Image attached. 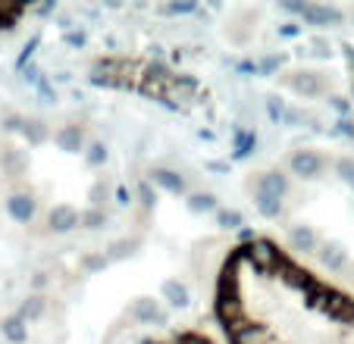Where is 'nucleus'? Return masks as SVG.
Instances as JSON below:
<instances>
[{
    "mask_svg": "<svg viewBox=\"0 0 354 344\" xmlns=\"http://www.w3.org/2000/svg\"><path fill=\"white\" fill-rule=\"evenodd\" d=\"M333 106H335V110H339V113H348V104H345V100H342V97H333Z\"/></svg>",
    "mask_w": 354,
    "mask_h": 344,
    "instance_id": "obj_36",
    "label": "nucleus"
},
{
    "mask_svg": "<svg viewBox=\"0 0 354 344\" xmlns=\"http://www.w3.org/2000/svg\"><path fill=\"white\" fill-rule=\"evenodd\" d=\"M216 219H220L223 229H241V213L239 210H220Z\"/></svg>",
    "mask_w": 354,
    "mask_h": 344,
    "instance_id": "obj_22",
    "label": "nucleus"
},
{
    "mask_svg": "<svg viewBox=\"0 0 354 344\" xmlns=\"http://www.w3.org/2000/svg\"><path fill=\"white\" fill-rule=\"evenodd\" d=\"M267 113H270V120H273V122H286V116H288L286 100H282V97H270L267 100Z\"/></svg>",
    "mask_w": 354,
    "mask_h": 344,
    "instance_id": "obj_20",
    "label": "nucleus"
},
{
    "mask_svg": "<svg viewBox=\"0 0 354 344\" xmlns=\"http://www.w3.org/2000/svg\"><path fill=\"white\" fill-rule=\"evenodd\" d=\"M288 13H298L304 16V22L310 26H339L342 13L335 7H323V3H282Z\"/></svg>",
    "mask_w": 354,
    "mask_h": 344,
    "instance_id": "obj_1",
    "label": "nucleus"
},
{
    "mask_svg": "<svg viewBox=\"0 0 354 344\" xmlns=\"http://www.w3.org/2000/svg\"><path fill=\"white\" fill-rule=\"evenodd\" d=\"M288 241H292V247L301 254L317 251V235H314V229H308V225H295L292 232H288Z\"/></svg>",
    "mask_w": 354,
    "mask_h": 344,
    "instance_id": "obj_7",
    "label": "nucleus"
},
{
    "mask_svg": "<svg viewBox=\"0 0 354 344\" xmlns=\"http://www.w3.org/2000/svg\"><path fill=\"white\" fill-rule=\"evenodd\" d=\"M7 210L13 219H19V222H28V219L35 216V200L28 198V194H13V198L7 200Z\"/></svg>",
    "mask_w": 354,
    "mask_h": 344,
    "instance_id": "obj_8",
    "label": "nucleus"
},
{
    "mask_svg": "<svg viewBox=\"0 0 354 344\" xmlns=\"http://www.w3.org/2000/svg\"><path fill=\"white\" fill-rule=\"evenodd\" d=\"M104 160H107V147H104V144H91V147H88V163H91V166H100Z\"/></svg>",
    "mask_w": 354,
    "mask_h": 344,
    "instance_id": "obj_24",
    "label": "nucleus"
},
{
    "mask_svg": "<svg viewBox=\"0 0 354 344\" xmlns=\"http://www.w3.org/2000/svg\"><path fill=\"white\" fill-rule=\"evenodd\" d=\"M188 210H194V213L216 210V198L214 194H192V198H188Z\"/></svg>",
    "mask_w": 354,
    "mask_h": 344,
    "instance_id": "obj_18",
    "label": "nucleus"
},
{
    "mask_svg": "<svg viewBox=\"0 0 354 344\" xmlns=\"http://www.w3.org/2000/svg\"><path fill=\"white\" fill-rule=\"evenodd\" d=\"M339 172H342V179L354 185V163L351 160H339Z\"/></svg>",
    "mask_w": 354,
    "mask_h": 344,
    "instance_id": "obj_29",
    "label": "nucleus"
},
{
    "mask_svg": "<svg viewBox=\"0 0 354 344\" xmlns=\"http://www.w3.org/2000/svg\"><path fill=\"white\" fill-rule=\"evenodd\" d=\"M26 79H28V82H35V85H41V73H38V66H32V63H28V66H26Z\"/></svg>",
    "mask_w": 354,
    "mask_h": 344,
    "instance_id": "obj_32",
    "label": "nucleus"
},
{
    "mask_svg": "<svg viewBox=\"0 0 354 344\" xmlns=\"http://www.w3.org/2000/svg\"><path fill=\"white\" fill-rule=\"evenodd\" d=\"M248 260L254 263V269H273L276 263H279V254H276V247L270 245V241H261L257 238L251 247H245Z\"/></svg>",
    "mask_w": 354,
    "mask_h": 344,
    "instance_id": "obj_2",
    "label": "nucleus"
},
{
    "mask_svg": "<svg viewBox=\"0 0 354 344\" xmlns=\"http://www.w3.org/2000/svg\"><path fill=\"white\" fill-rule=\"evenodd\" d=\"M232 344H273V338H270L267 329H261V325H251V323H248L245 329L232 332Z\"/></svg>",
    "mask_w": 354,
    "mask_h": 344,
    "instance_id": "obj_6",
    "label": "nucleus"
},
{
    "mask_svg": "<svg viewBox=\"0 0 354 344\" xmlns=\"http://www.w3.org/2000/svg\"><path fill=\"white\" fill-rule=\"evenodd\" d=\"M288 82H292V88L301 94H320V82H317L314 73H298V79H288Z\"/></svg>",
    "mask_w": 354,
    "mask_h": 344,
    "instance_id": "obj_17",
    "label": "nucleus"
},
{
    "mask_svg": "<svg viewBox=\"0 0 354 344\" xmlns=\"http://www.w3.org/2000/svg\"><path fill=\"white\" fill-rule=\"evenodd\" d=\"M41 313H44V300H41V298H28L26 304H22V310H19V319H38Z\"/></svg>",
    "mask_w": 354,
    "mask_h": 344,
    "instance_id": "obj_21",
    "label": "nucleus"
},
{
    "mask_svg": "<svg viewBox=\"0 0 354 344\" xmlns=\"http://www.w3.org/2000/svg\"><path fill=\"white\" fill-rule=\"evenodd\" d=\"M0 332H3V338H7V341H13V344H26V338H28L26 319H19V316L3 319V323H0Z\"/></svg>",
    "mask_w": 354,
    "mask_h": 344,
    "instance_id": "obj_12",
    "label": "nucleus"
},
{
    "mask_svg": "<svg viewBox=\"0 0 354 344\" xmlns=\"http://www.w3.org/2000/svg\"><path fill=\"white\" fill-rule=\"evenodd\" d=\"M279 35H286V38H295V35H298V28H295V26H282Z\"/></svg>",
    "mask_w": 354,
    "mask_h": 344,
    "instance_id": "obj_34",
    "label": "nucleus"
},
{
    "mask_svg": "<svg viewBox=\"0 0 354 344\" xmlns=\"http://www.w3.org/2000/svg\"><path fill=\"white\" fill-rule=\"evenodd\" d=\"M54 141H57V147H60V151H66V153H79V151H82V128H79V126H66V128H60Z\"/></svg>",
    "mask_w": 354,
    "mask_h": 344,
    "instance_id": "obj_11",
    "label": "nucleus"
},
{
    "mask_svg": "<svg viewBox=\"0 0 354 344\" xmlns=\"http://www.w3.org/2000/svg\"><path fill=\"white\" fill-rule=\"evenodd\" d=\"M163 298L173 307H188V288L182 282H167L163 285Z\"/></svg>",
    "mask_w": 354,
    "mask_h": 344,
    "instance_id": "obj_15",
    "label": "nucleus"
},
{
    "mask_svg": "<svg viewBox=\"0 0 354 344\" xmlns=\"http://www.w3.org/2000/svg\"><path fill=\"white\" fill-rule=\"evenodd\" d=\"M132 316L138 319V323H167V313L157 307V300H151V298H145V300H138V304L132 307Z\"/></svg>",
    "mask_w": 354,
    "mask_h": 344,
    "instance_id": "obj_5",
    "label": "nucleus"
},
{
    "mask_svg": "<svg viewBox=\"0 0 354 344\" xmlns=\"http://www.w3.org/2000/svg\"><path fill=\"white\" fill-rule=\"evenodd\" d=\"M323 169V160L317 157L314 151H301L292 157V172L295 175H301V179H317Z\"/></svg>",
    "mask_w": 354,
    "mask_h": 344,
    "instance_id": "obj_3",
    "label": "nucleus"
},
{
    "mask_svg": "<svg viewBox=\"0 0 354 344\" xmlns=\"http://www.w3.org/2000/svg\"><path fill=\"white\" fill-rule=\"evenodd\" d=\"M254 204H257V210H261L267 219H276L282 213V200L279 198H270V194H263V191H257Z\"/></svg>",
    "mask_w": 354,
    "mask_h": 344,
    "instance_id": "obj_16",
    "label": "nucleus"
},
{
    "mask_svg": "<svg viewBox=\"0 0 354 344\" xmlns=\"http://www.w3.org/2000/svg\"><path fill=\"white\" fill-rule=\"evenodd\" d=\"M182 344H207V341H204V338H198V335H185V338H182Z\"/></svg>",
    "mask_w": 354,
    "mask_h": 344,
    "instance_id": "obj_35",
    "label": "nucleus"
},
{
    "mask_svg": "<svg viewBox=\"0 0 354 344\" xmlns=\"http://www.w3.org/2000/svg\"><path fill=\"white\" fill-rule=\"evenodd\" d=\"M154 182L160 188H167V191H173V194H182L185 191V179H182L179 172H173V169H157L154 172Z\"/></svg>",
    "mask_w": 354,
    "mask_h": 344,
    "instance_id": "obj_13",
    "label": "nucleus"
},
{
    "mask_svg": "<svg viewBox=\"0 0 354 344\" xmlns=\"http://www.w3.org/2000/svg\"><path fill=\"white\" fill-rule=\"evenodd\" d=\"M279 66H282V57H267L263 63H257L261 73H273V69H279Z\"/></svg>",
    "mask_w": 354,
    "mask_h": 344,
    "instance_id": "obj_30",
    "label": "nucleus"
},
{
    "mask_svg": "<svg viewBox=\"0 0 354 344\" xmlns=\"http://www.w3.org/2000/svg\"><path fill=\"white\" fill-rule=\"evenodd\" d=\"M135 241H120V245H113V251H110V260H122L126 254H132Z\"/></svg>",
    "mask_w": 354,
    "mask_h": 344,
    "instance_id": "obj_26",
    "label": "nucleus"
},
{
    "mask_svg": "<svg viewBox=\"0 0 354 344\" xmlns=\"http://www.w3.org/2000/svg\"><path fill=\"white\" fill-rule=\"evenodd\" d=\"M104 219H107V216H104L100 210H91V213H85V216H82L79 222H85L88 229H100V225H104Z\"/></svg>",
    "mask_w": 354,
    "mask_h": 344,
    "instance_id": "obj_25",
    "label": "nucleus"
},
{
    "mask_svg": "<svg viewBox=\"0 0 354 344\" xmlns=\"http://www.w3.org/2000/svg\"><path fill=\"white\" fill-rule=\"evenodd\" d=\"M85 41H88L85 32H75V28H69L66 32V44L69 47H85Z\"/></svg>",
    "mask_w": 354,
    "mask_h": 344,
    "instance_id": "obj_28",
    "label": "nucleus"
},
{
    "mask_svg": "<svg viewBox=\"0 0 354 344\" xmlns=\"http://www.w3.org/2000/svg\"><path fill=\"white\" fill-rule=\"evenodd\" d=\"M100 198H107V188H104V185H94L91 188V200H94V204H100Z\"/></svg>",
    "mask_w": 354,
    "mask_h": 344,
    "instance_id": "obj_33",
    "label": "nucleus"
},
{
    "mask_svg": "<svg viewBox=\"0 0 354 344\" xmlns=\"http://www.w3.org/2000/svg\"><path fill=\"white\" fill-rule=\"evenodd\" d=\"M79 213L73 210V207H66V204H60V207H54L50 210V229L54 232H69V229H75L79 225Z\"/></svg>",
    "mask_w": 354,
    "mask_h": 344,
    "instance_id": "obj_4",
    "label": "nucleus"
},
{
    "mask_svg": "<svg viewBox=\"0 0 354 344\" xmlns=\"http://www.w3.org/2000/svg\"><path fill=\"white\" fill-rule=\"evenodd\" d=\"M317 257H320V263L326 266V269H342V266H345V251H342L339 245H323L320 251H317Z\"/></svg>",
    "mask_w": 354,
    "mask_h": 344,
    "instance_id": "obj_14",
    "label": "nucleus"
},
{
    "mask_svg": "<svg viewBox=\"0 0 354 344\" xmlns=\"http://www.w3.org/2000/svg\"><path fill=\"white\" fill-rule=\"evenodd\" d=\"M257 191H263V194H270V198H279L282 200V194L288 191V179L282 175V172H267V175L257 182Z\"/></svg>",
    "mask_w": 354,
    "mask_h": 344,
    "instance_id": "obj_9",
    "label": "nucleus"
},
{
    "mask_svg": "<svg viewBox=\"0 0 354 344\" xmlns=\"http://www.w3.org/2000/svg\"><path fill=\"white\" fill-rule=\"evenodd\" d=\"M38 91H41V97H44L47 104H54V100H57V91H54V88H50V85H47V82H41V85H38Z\"/></svg>",
    "mask_w": 354,
    "mask_h": 344,
    "instance_id": "obj_31",
    "label": "nucleus"
},
{
    "mask_svg": "<svg viewBox=\"0 0 354 344\" xmlns=\"http://www.w3.org/2000/svg\"><path fill=\"white\" fill-rule=\"evenodd\" d=\"M116 198H120V204H129V191H126V188H120V191H116Z\"/></svg>",
    "mask_w": 354,
    "mask_h": 344,
    "instance_id": "obj_37",
    "label": "nucleus"
},
{
    "mask_svg": "<svg viewBox=\"0 0 354 344\" xmlns=\"http://www.w3.org/2000/svg\"><path fill=\"white\" fill-rule=\"evenodd\" d=\"M194 10H198V7H194L192 0H185V3H169V7L163 10V13H173V16H179V13H194Z\"/></svg>",
    "mask_w": 354,
    "mask_h": 344,
    "instance_id": "obj_27",
    "label": "nucleus"
},
{
    "mask_svg": "<svg viewBox=\"0 0 354 344\" xmlns=\"http://www.w3.org/2000/svg\"><path fill=\"white\" fill-rule=\"evenodd\" d=\"M22 132H26V138H32L35 144H41V141L47 138V132H44V126H41V122H26V128H22Z\"/></svg>",
    "mask_w": 354,
    "mask_h": 344,
    "instance_id": "obj_23",
    "label": "nucleus"
},
{
    "mask_svg": "<svg viewBox=\"0 0 354 344\" xmlns=\"http://www.w3.org/2000/svg\"><path fill=\"white\" fill-rule=\"evenodd\" d=\"M167 91H169L173 100H192L194 91H198V85H194L192 79H185V75H169Z\"/></svg>",
    "mask_w": 354,
    "mask_h": 344,
    "instance_id": "obj_10",
    "label": "nucleus"
},
{
    "mask_svg": "<svg viewBox=\"0 0 354 344\" xmlns=\"http://www.w3.org/2000/svg\"><path fill=\"white\" fill-rule=\"evenodd\" d=\"M254 144H257V135L254 132H239V135H235V157H248Z\"/></svg>",
    "mask_w": 354,
    "mask_h": 344,
    "instance_id": "obj_19",
    "label": "nucleus"
}]
</instances>
